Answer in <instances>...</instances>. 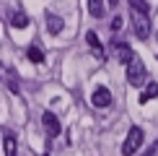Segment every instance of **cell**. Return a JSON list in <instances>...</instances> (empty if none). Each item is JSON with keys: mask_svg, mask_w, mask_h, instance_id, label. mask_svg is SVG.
Returning a JSON list of instances; mask_svg holds the SVG:
<instances>
[{"mask_svg": "<svg viewBox=\"0 0 158 156\" xmlns=\"http://www.w3.org/2000/svg\"><path fill=\"white\" fill-rule=\"evenodd\" d=\"M114 55H117V60L124 63V65L132 63V57H135V55H132V50H130L124 42H117V44H114Z\"/></svg>", "mask_w": 158, "mask_h": 156, "instance_id": "obj_6", "label": "cell"}, {"mask_svg": "<svg viewBox=\"0 0 158 156\" xmlns=\"http://www.w3.org/2000/svg\"><path fill=\"white\" fill-rule=\"evenodd\" d=\"M140 146H143V130L140 128H130L127 138H124V143H122V156L137 154V151H140Z\"/></svg>", "mask_w": 158, "mask_h": 156, "instance_id": "obj_1", "label": "cell"}, {"mask_svg": "<svg viewBox=\"0 0 158 156\" xmlns=\"http://www.w3.org/2000/svg\"><path fill=\"white\" fill-rule=\"evenodd\" d=\"M10 26L26 29V26H29V16H26V13H13V16H10Z\"/></svg>", "mask_w": 158, "mask_h": 156, "instance_id": "obj_10", "label": "cell"}, {"mask_svg": "<svg viewBox=\"0 0 158 156\" xmlns=\"http://www.w3.org/2000/svg\"><path fill=\"white\" fill-rule=\"evenodd\" d=\"M127 83L135 86V89L145 83V65L137 60V57H132V63H127Z\"/></svg>", "mask_w": 158, "mask_h": 156, "instance_id": "obj_2", "label": "cell"}, {"mask_svg": "<svg viewBox=\"0 0 158 156\" xmlns=\"http://www.w3.org/2000/svg\"><path fill=\"white\" fill-rule=\"evenodd\" d=\"M132 29L137 39H148L150 37V18L148 13H132Z\"/></svg>", "mask_w": 158, "mask_h": 156, "instance_id": "obj_3", "label": "cell"}, {"mask_svg": "<svg viewBox=\"0 0 158 156\" xmlns=\"http://www.w3.org/2000/svg\"><path fill=\"white\" fill-rule=\"evenodd\" d=\"M42 125H44V130H47L49 138H55V135L62 133V125H60V120H57L55 112H44L42 115Z\"/></svg>", "mask_w": 158, "mask_h": 156, "instance_id": "obj_4", "label": "cell"}, {"mask_svg": "<svg viewBox=\"0 0 158 156\" xmlns=\"http://www.w3.org/2000/svg\"><path fill=\"white\" fill-rule=\"evenodd\" d=\"M156 96H158V83L153 81V83H148L145 91L140 94V104H145V102H150V99H156Z\"/></svg>", "mask_w": 158, "mask_h": 156, "instance_id": "obj_9", "label": "cell"}, {"mask_svg": "<svg viewBox=\"0 0 158 156\" xmlns=\"http://www.w3.org/2000/svg\"><path fill=\"white\" fill-rule=\"evenodd\" d=\"M88 13L94 18H101L104 16V3L101 0H88Z\"/></svg>", "mask_w": 158, "mask_h": 156, "instance_id": "obj_11", "label": "cell"}, {"mask_svg": "<svg viewBox=\"0 0 158 156\" xmlns=\"http://www.w3.org/2000/svg\"><path fill=\"white\" fill-rule=\"evenodd\" d=\"M106 3H109V5H117V3H119V0H106Z\"/></svg>", "mask_w": 158, "mask_h": 156, "instance_id": "obj_16", "label": "cell"}, {"mask_svg": "<svg viewBox=\"0 0 158 156\" xmlns=\"http://www.w3.org/2000/svg\"><path fill=\"white\" fill-rule=\"evenodd\" d=\"M122 26H124V18H122V16H114V18H111V29H114V31H119Z\"/></svg>", "mask_w": 158, "mask_h": 156, "instance_id": "obj_15", "label": "cell"}, {"mask_svg": "<svg viewBox=\"0 0 158 156\" xmlns=\"http://www.w3.org/2000/svg\"><path fill=\"white\" fill-rule=\"evenodd\" d=\"M26 55H29L31 63H44V52L39 50V47H29V50H26Z\"/></svg>", "mask_w": 158, "mask_h": 156, "instance_id": "obj_13", "label": "cell"}, {"mask_svg": "<svg viewBox=\"0 0 158 156\" xmlns=\"http://www.w3.org/2000/svg\"><path fill=\"white\" fill-rule=\"evenodd\" d=\"M130 8H132L135 13H148L150 5L145 3V0H130Z\"/></svg>", "mask_w": 158, "mask_h": 156, "instance_id": "obj_14", "label": "cell"}, {"mask_svg": "<svg viewBox=\"0 0 158 156\" xmlns=\"http://www.w3.org/2000/svg\"><path fill=\"white\" fill-rule=\"evenodd\" d=\"M3 148H5V156H16V138H13V135H5Z\"/></svg>", "mask_w": 158, "mask_h": 156, "instance_id": "obj_12", "label": "cell"}, {"mask_svg": "<svg viewBox=\"0 0 158 156\" xmlns=\"http://www.w3.org/2000/svg\"><path fill=\"white\" fill-rule=\"evenodd\" d=\"M85 42H88V47L94 50V55L98 57V60H104V50H101V42H98L96 31H88V34H85Z\"/></svg>", "mask_w": 158, "mask_h": 156, "instance_id": "obj_7", "label": "cell"}, {"mask_svg": "<svg viewBox=\"0 0 158 156\" xmlns=\"http://www.w3.org/2000/svg\"><path fill=\"white\" fill-rule=\"evenodd\" d=\"M91 104H94V107H98V109L111 107V91H109L106 86H98L94 94H91Z\"/></svg>", "mask_w": 158, "mask_h": 156, "instance_id": "obj_5", "label": "cell"}, {"mask_svg": "<svg viewBox=\"0 0 158 156\" xmlns=\"http://www.w3.org/2000/svg\"><path fill=\"white\" fill-rule=\"evenodd\" d=\"M62 18L60 16H57V13H47V31H49V34H60V31H62Z\"/></svg>", "mask_w": 158, "mask_h": 156, "instance_id": "obj_8", "label": "cell"}]
</instances>
